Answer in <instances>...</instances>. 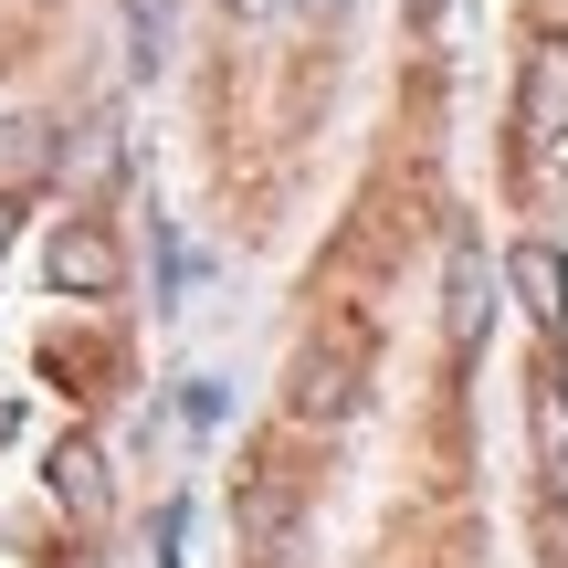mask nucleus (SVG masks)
I'll return each instance as SVG.
<instances>
[{
	"mask_svg": "<svg viewBox=\"0 0 568 568\" xmlns=\"http://www.w3.org/2000/svg\"><path fill=\"white\" fill-rule=\"evenodd\" d=\"M516 126H527V148H558V138H568V32H537V42H527Z\"/></svg>",
	"mask_w": 568,
	"mask_h": 568,
	"instance_id": "obj_2",
	"label": "nucleus"
},
{
	"mask_svg": "<svg viewBox=\"0 0 568 568\" xmlns=\"http://www.w3.org/2000/svg\"><path fill=\"white\" fill-rule=\"evenodd\" d=\"M116 243H105V232L95 222H63L53 232V284H63V295H116Z\"/></svg>",
	"mask_w": 568,
	"mask_h": 568,
	"instance_id": "obj_4",
	"label": "nucleus"
},
{
	"mask_svg": "<svg viewBox=\"0 0 568 568\" xmlns=\"http://www.w3.org/2000/svg\"><path fill=\"white\" fill-rule=\"evenodd\" d=\"M0 243H11V201H0Z\"/></svg>",
	"mask_w": 568,
	"mask_h": 568,
	"instance_id": "obj_10",
	"label": "nucleus"
},
{
	"mask_svg": "<svg viewBox=\"0 0 568 568\" xmlns=\"http://www.w3.org/2000/svg\"><path fill=\"white\" fill-rule=\"evenodd\" d=\"M527 410H537V464L568 474V379H537V389H527Z\"/></svg>",
	"mask_w": 568,
	"mask_h": 568,
	"instance_id": "obj_8",
	"label": "nucleus"
},
{
	"mask_svg": "<svg viewBox=\"0 0 568 568\" xmlns=\"http://www.w3.org/2000/svg\"><path fill=\"white\" fill-rule=\"evenodd\" d=\"M53 495H63L74 527H105V453H95V443H63V453H53Z\"/></svg>",
	"mask_w": 568,
	"mask_h": 568,
	"instance_id": "obj_6",
	"label": "nucleus"
},
{
	"mask_svg": "<svg viewBox=\"0 0 568 568\" xmlns=\"http://www.w3.org/2000/svg\"><path fill=\"white\" fill-rule=\"evenodd\" d=\"M358 400H368V326L305 337L295 368H284V410H295V422H347Z\"/></svg>",
	"mask_w": 568,
	"mask_h": 568,
	"instance_id": "obj_1",
	"label": "nucleus"
},
{
	"mask_svg": "<svg viewBox=\"0 0 568 568\" xmlns=\"http://www.w3.org/2000/svg\"><path fill=\"white\" fill-rule=\"evenodd\" d=\"M232 11H274V0H232Z\"/></svg>",
	"mask_w": 568,
	"mask_h": 568,
	"instance_id": "obj_9",
	"label": "nucleus"
},
{
	"mask_svg": "<svg viewBox=\"0 0 568 568\" xmlns=\"http://www.w3.org/2000/svg\"><path fill=\"white\" fill-rule=\"evenodd\" d=\"M53 180V126L42 116H0V201H21V190Z\"/></svg>",
	"mask_w": 568,
	"mask_h": 568,
	"instance_id": "obj_5",
	"label": "nucleus"
},
{
	"mask_svg": "<svg viewBox=\"0 0 568 568\" xmlns=\"http://www.w3.org/2000/svg\"><path fill=\"white\" fill-rule=\"evenodd\" d=\"M506 284H516V305H527L548 337L568 326V264H558V243H516L506 253Z\"/></svg>",
	"mask_w": 568,
	"mask_h": 568,
	"instance_id": "obj_3",
	"label": "nucleus"
},
{
	"mask_svg": "<svg viewBox=\"0 0 568 568\" xmlns=\"http://www.w3.org/2000/svg\"><path fill=\"white\" fill-rule=\"evenodd\" d=\"M305 11H337V0H305Z\"/></svg>",
	"mask_w": 568,
	"mask_h": 568,
	"instance_id": "obj_11",
	"label": "nucleus"
},
{
	"mask_svg": "<svg viewBox=\"0 0 568 568\" xmlns=\"http://www.w3.org/2000/svg\"><path fill=\"white\" fill-rule=\"evenodd\" d=\"M485 316H495V264H485V243H464L453 253V347L485 337Z\"/></svg>",
	"mask_w": 568,
	"mask_h": 568,
	"instance_id": "obj_7",
	"label": "nucleus"
}]
</instances>
